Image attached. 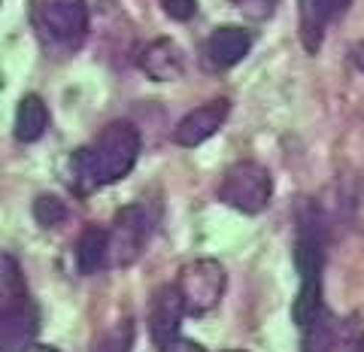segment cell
<instances>
[{
    "instance_id": "6da1fadb",
    "label": "cell",
    "mask_w": 364,
    "mask_h": 352,
    "mask_svg": "<svg viewBox=\"0 0 364 352\" xmlns=\"http://www.w3.org/2000/svg\"><path fill=\"white\" fill-rule=\"evenodd\" d=\"M136 158H140V131L131 122H109L88 149L73 155V179L88 188L112 186L131 174Z\"/></svg>"
},
{
    "instance_id": "7a4b0ae2",
    "label": "cell",
    "mask_w": 364,
    "mask_h": 352,
    "mask_svg": "<svg viewBox=\"0 0 364 352\" xmlns=\"http://www.w3.org/2000/svg\"><path fill=\"white\" fill-rule=\"evenodd\" d=\"M270 198H273V179L267 174V167H261L255 161L231 164L219 183V201L246 215L267 210Z\"/></svg>"
},
{
    "instance_id": "3957f363",
    "label": "cell",
    "mask_w": 364,
    "mask_h": 352,
    "mask_svg": "<svg viewBox=\"0 0 364 352\" xmlns=\"http://www.w3.org/2000/svg\"><path fill=\"white\" fill-rule=\"evenodd\" d=\"M155 228V210L146 201L128 203L116 213L109 228V267H128L143 255Z\"/></svg>"
},
{
    "instance_id": "277c9868",
    "label": "cell",
    "mask_w": 364,
    "mask_h": 352,
    "mask_svg": "<svg viewBox=\"0 0 364 352\" xmlns=\"http://www.w3.org/2000/svg\"><path fill=\"white\" fill-rule=\"evenodd\" d=\"M225 267L215 258H198L179 270L176 289L186 301V310L191 316H203L219 306L222 294H225Z\"/></svg>"
},
{
    "instance_id": "5b68a950",
    "label": "cell",
    "mask_w": 364,
    "mask_h": 352,
    "mask_svg": "<svg viewBox=\"0 0 364 352\" xmlns=\"http://www.w3.org/2000/svg\"><path fill=\"white\" fill-rule=\"evenodd\" d=\"M37 25L49 40L73 46L88 31V4L85 0H40Z\"/></svg>"
},
{
    "instance_id": "8992f818",
    "label": "cell",
    "mask_w": 364,
    "mask_h": 352,
    "mask_svg": "<svg viewBox=\"0 0 364 352\" xmlns=\"http://www.w3.org/2000/svg\"><path fill=\"white\" fill-rule=\"evenodd\" d=\"M40 313L28 298L4 304L0 313V352H31L37 346Z\"/></svg>"
},
{
    "instance_id": "52a82bcc",
    "label": "cell",
    "mask_w": 364,
    "mask_h": 352,
    "mask_svg": "<svg viewBox=\"0 0 364 352\" xmlns=\"http://www.w3.org/2000/svg\"><path fill=\"white\" fill-rule=\"evenodd\" d=\"M322 265H325V225L318 213H304L298 225V240H294V267L301 274V286L322 282Z\"/></svg>"
},
{
    "instance_id": "ba28073f",
    "label": "cell",
    "mask_w": 364,
    "mask_h": 352,
    "mask_svg": "<svg viewBox=\"0 0 364 352\" xmlns=\"http://www.w3.org/2000/svg\"><path fill=\"white\" fill-rule=\"evenodd\" d=\"M228 116H231V100H225V97L210 100V104H203V107H195L191 112H186L173 128V143L186 146V149H195V146L210 140L213 134L222 128Z\"/></svg>"
},
{
    "instance_id": "9c48e42d",
    "label": "cell",
    "mask_w": 364,
    "mask_h": 352,
    "mask_svg": "<svg viewBox=\"0 0 364 352\" xmlns=\"http://www.w3.org/2000/svg\"><path fill=\"white\" fill-rule=\"evenodd\" d=\"M252 43H255L252 31H246L240 25H222L203 43V64L210 70H231L234 64H240L249 55Z\"/></svg>"
},
{
    "instance_id": "30bf717a",
    "label": "cell",
    "mask_w": 364,
    "mask_h": 352,
    "mask_svg": "<svg viewBox=\"0 0 364 352\" xmlns=\"http://www.w3.org/2000/svg\"><path fill=\"white\" fill-rule=\"evenodd\" d=\"M186 301L176 286H164L158 289V294L152 298V310H149V331H152V340L161 349H167L170 343L176 340L179 334V322L186 316Z\"/></svg>"
},
{
    "instance_id": "8fae6325",
    "label": "cell",
    "mask_w": 364,
    "mask_h": 352,
    "mask_svg": "<svg viewBox=\"0 0 364 352\" xmlns=\"http://www.w3.org/2000/svg\"><path fill=\"white\" fill-rule=\"evenodd\" d=\"M136 64H140V70L149 79H155V82H173V79L186 73V55L167 37L146 43L140 55H136Z\"/></svg>"
},
{
    "instance_id": "7c38bea8",
    "label": "cell",
    "mask_w": 364,
    "mask_h": 352,
    "mask_svg": "<svg viewBox=\"0 0 364 352\" xmlns=\"http://www.w3.org/2000/svg\"><path fill=\"white\" fill-rule=\"evenodd\" d=\"M352 0H301V40L306 52H316L322 31L343 13Z\"/></svg>"
},
{
    "instance_id": "4fadbf2b",
    "label": "cell",
    "mask_w": 364,
    "mask_h": 352,
    "mask_svg": "<svg viewBox=\"0 0 364 352\" xmlns=\"http://www.w3.org/2000/svg\"><path fill=\"white\" fill-rule=\"evenodd\" d=\"M46 128H49V110H46L40 95H25L16 107V140L37 143Z\"/></svg>"
},
{
    "instance_id": "5bb4252c",
    "label": "cell",
    "mask_w": 364,
    "mask_h": 352,
    "mask_svg": "<svg viewBox=\"0 0 364 352\" xmlns=\"http://www.w3.org/2000/svg\"><path fill=\"white\" fill-rule=\"evenodd\" d=\"M109 265V231L85 228L76 240V267L79 274H97L100 267Z\"/></svg>"
},
{
    "instance_id": "9a60e30c",
    "label": "cell",
    "mask_w": 364,
    "mask_h": 352,
    "mask_svg": "<svg viewBox=\"0 0 364 352\" xmlns=\"http://www.w3.org/2000/svg\"><path fill=\"white\" fill-rule=\"evenodd\" d=\"M322 282H313V286H301L298 289V298L291 304V319L294 325L301 328H310L318 316H322Z\"/></svg>"
},
{
    "instance_id": "2e32d148",
    "label": "cell",
    "mask_w": 364,
    "mask_h": 352,
    "mask_svg": "<svg viewBox=\"0 0 364 352\" xmlns=\"http://www.w3.org/2000/svg\"><path fill=\"white\" fill-rule=\"evenodd\" d=\"M33 219H37L40 228H58V225L67 219L64 201L55 198V195H40L33 201Z\"/></svg>"
},
{
    "instance_id": "e0dca14e",
    "label": "cell",
    "mask_w": 364,
    "mask_h": 352,
    "mask_svg": "<svg viewBox=\"0 0 364 352\" xmlns=\"http://www.w3.org/2000/svg\"><path fill=\"white\" fill-rule=\"evenodd\" d=\"M331 349H334V328L322 313L310 328H304V352H331Z\"/></svg>"
},
{
    "instance_id": "ac0fdd59",
    "label": "cell",
    "mask_w": 364,
    "mask_h": 352,
    "mask_svg": "<svg viewBox=\"0 0 364 352\" xmlns=\"http://www.w3.org/2000/svg\"><path fill=\"white\" fill-rule=\"evenodd\" d=\"M131 343H134V328L131 322H124L100 337L95 343V352H131Z\"/></svg>"
},
{
    "instance_id": "d6986e66",
    "label": "cell",
    "mask_w": 364,
    "mask_h": 352,
    "mask_svg": "<svg viewBox=\"0 0 364 352\" xmlns=\"http://www.w3.org/2000/svg\"><path fill=\"white\" fill-rule=\"evenodd\" d=\"M0 277H4V294L6 301H16V298H25V292H21V277H18V265L13 255H4L0 261Z\"/></svg>"
},
{
    "instance_id": "ffe728a7",
    "label": "cell",
    "mask_w": 364,
    "mask_h": 352,
    "mask_svg": "<svg viewBox=\"0 0 364 352\" xmlns=\"http://www.w3.org/2000/svg\"><path fill=\"white\" fill-rule=\"evenodd\" d=\"M231 4L240 9V13L246 18H252V21H264L270 18L273 13H277V6H279V0H231Z\"/></svg>"
},
{
    "instance_id": "44dd1931",
    "label": "cell",
    "mask_w": 364,
    "mask_h": 352,
    "mask_svg": "<svg viewBox=\"0 0 364 352\" xmlns=\"http://www.w3.org/2000/svg\"><path fill=\"white\" fill-rule=\"evenodd\" d=\"M161 9L173 21H188L198 13V0H161Z\"/></svg>"
},
{
    "instance_id": "7402d4cb",
    "label": "cell",
    "mask_w": 364,
    "mask_h": 352,
    "mask_svg": "<svg viewBox=\"0 0 364 352\" xmlns=\"http://www.w3.org/2000/svg\"><path fill=\"white\" fill-rule=\"evenodd\" d=\"M164 352H203L198 343H188V340H173V343H170Z\"/></svg>"
},
{
    "instance_id": "603a6c76",
    "label": "cell",
    "mask_w": 364,
    "mask_h": 352,
    "mask_svg": "<svg viewBox=\"0 0 364 352\" xmlns=\"http://www.w3.org/2000/svg\"><path fill=\"white\" fill-rule=\"evenodd\" d=\"M349 55H352V64H355L358 70L364 73V37L355 43V46H352V52H349Z\"/></svg>"
},
{
    "instance_id": "cb8c5ba5",
    "label": "cell",
    "mask_w": 364,
    "mask_h": 352,
    "mask_svg": "<svg viewBox=\"0 0 364 352\" xmlns=\"http://www.w3.org/2000/svg\"><path fill=\"white\" fill-rule=\"evenodd\" d=\"M31 352H58V349H55V346H33Z\"/></svg>"
},
{
    "instance_id": "d4e9b609",
    "label": "cell",
    "mask_w": 364,
    "mask_h": 352,
    "mask_svg": "<svg viewBox=\"0 0 364 352\" xmlns=\"http://www.w3.org/2000/svg\"><path fill=\"white\" fill-rule=\"evenodd\" d=\"M355 352H364V334L355 340Z\"/></svg>"
},
{
    "instance_id": "484cf974",
    "label": "cell",
    "mask_w": 364,
    "mask_h": 352,
    "mask_svg": "<svg viewBox=\"0 0 364 352\" xmlns=\"http://www.w3.org/2000/svg\"><path fill=\"white\" fill-rule=\"evenodd\" d=\"M228 352H243V349H228Z\"/></svg>"
}]
</instances>
